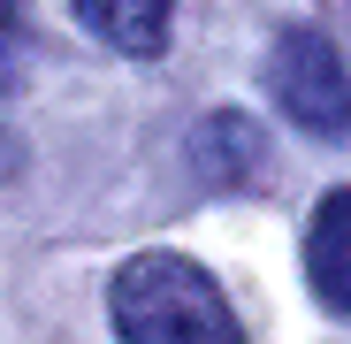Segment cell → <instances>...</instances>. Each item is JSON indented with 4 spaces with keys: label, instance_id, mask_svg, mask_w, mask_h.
<instances>
[{
    "label": "cell",
    "instance_id": "obj_1",
    "mask_svg": "<svg viewBox=\"0 0 351 344\" xmlns=\"http://www.w3.org/2000/svg\"><path fill=\"white\" fill-rule=\"evenodd\" d=\"M107 314L123 329V344H245L221 283L184 253L123 260L114 283H107Z\"/></svg>",
    "mask_w": 351,
    "mask_h": 344
},
{
    "label": "cell",
    "instance_id": "obj_4",
    "mask_svg": "<svg viewBox=\"0 0 351 344\" xmlns=\"http://www.w3.org/2000/svg\"><path fill=\"white\" fill-rule=\"evenodd\" d=\"M69 8H77V23H84L92 38H107L114 54H160L176 0H69Z\"/></svg>",
    "mask_w": 351,
    "mask_h": 344
},
{
    "label": "cell",
    "instance_id": "obj_3",
    "mask_svg": "<svg viewBox=\"0 0 351 344\" xmlns=\"http://www.w3.org/2000/svg\"><path fill=\"white\" fill-rule=\"evenodd\" d=\"M306 275L321 306L351 314V192H328L313 207V229H306Z\"/></svg>",
    "mask_w": 351,
    "mask_h": 344
},
{
    "label": "cell",
    "instance_id": "obj_5",
    "mask_svg": "<svg viewBox=\"0 0 351 344\" xmlns=\"http://www.w3.org/2000/svg\"><path fill=\"white\" fill-rule=\"evenodd\" d=\"M16 62H23V8H16V0H0V84L16 77Z\"/></svg>",
    "mask_w": 351,
    "mask_h": 344
},
{
    "label": "cell",
    "instance_id": "obj_2",
    "mask_svg": "<svg viewBox=\"0 0 351 344\" xmlns=\"http://www.w3.org/2000/svg\"><path fill=\"white\" fill-rule=\"evenodd\" d=\"M267 92L282 100V115L313 138H351V77L336 62V46L306 23L275 31L267 46Z\"/></svg>",
    "mask_w": 351,
    "mask_h": 344
}]
</instances>
